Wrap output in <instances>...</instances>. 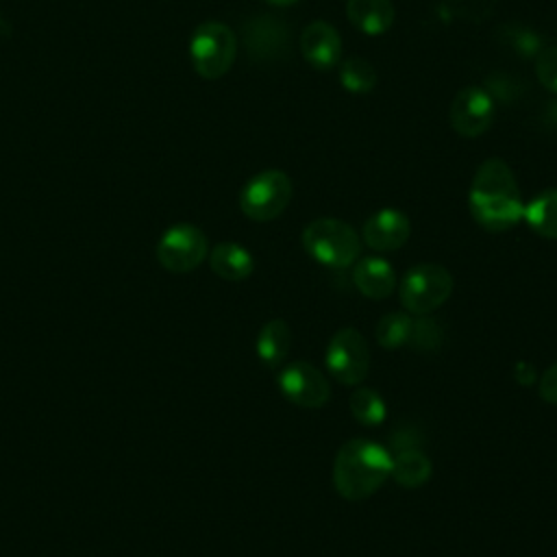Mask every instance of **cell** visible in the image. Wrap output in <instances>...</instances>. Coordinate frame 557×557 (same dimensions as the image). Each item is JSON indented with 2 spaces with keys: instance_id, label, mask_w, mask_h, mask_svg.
<instances>
[{
  "instance_id": "277c9868",
  "label": "cell",
  "mask_w": 557,
  "mask_h": 557,
  "mask_svg": "<svg viewBox=\"0 0 557 557\" xmlns=\"http://www.w3.org/2000/svg\"><path fill=\"white\" fill-rule=\"evenodd\" d=\"M455 278L440 263H418L405 272L398 285V298L407 313L429 315L453 294Z\"/></svg>"
},
{
  "instance_id": "e0dca14e",
  "label": "cell",
  "mask_w": 557,
  "mask_h": 557,
  "mask_svg": "<svg viewBox=\"0 0 557 557\" xmlns=\"http://www.w3.org/2000/svg\"><path fill=\"white\" fill-rule=\"evenodd\" d=\"M289 346H292V331L283 318H272L259 329L255 350L263 366L278 368L285 361Z\"/></svg>"
},
{
  "instance_id": "d6986e66",
  "label": "cell",
  "mask_w": 557,
  "mask_h": 557,
  "mask_svg": "<svg viewBox=\"0 0 557 557\" xmlns=\"http://www.w3.org/2000/svg\"><path fill=\"white\" fill-rule=\"evenodd\" d=\"M522 220L535 235L557 239V187L544 189L531 202H527Z\"/></svg>"
},
{
  "instance_id": "4fadbf2b",
  "label": "cell",
  "mask_w": 557,
  "mask_h": 557,
  "mask_svg": "<svg viewBox=\"0 0 557 557\" xmlns=\"http://www.w3.org/2000/svg\"><path fill=\"white\" fill-rule=\"evenodd\" d=\"M300 52L311 67L331 70L342 57L339 33L329 22L315 20L300 35Z\"/></svg>"
},
{
  "instance_id": "7402d4cb",
  "label": "cell",
  "mask_w": 557,
  "mask_h": 557,
  "mask_svg": "<svg viewBox=\"0 0 557 557\" xmlns=\"http://www.w3.org/2000/svg\"><path fill=\"white\" fill-rule=\"evenodd\" d=\"M339 83L350 94H368L376 85V70L363 57H348L339 65Z\"/></svg>"
},
{
  "instance_id": "3957f363",
  "label": "cell",
  "mask_w": 557,
  "mask_h": 557,
  "mask_svg": "<svg viewBox=\"0 0 557 557\" xmlns=\"http://www.w3.org/2000/svg\"><path fill=\"white\" fill-rule=\"evenodd\" d=\"M302 246L311 259L329 268H350L361 252L357 231L337 218H315L302 228Z\"/></svg>"
},
{
  "instance_id": "6da1fadb",
  "label": "cell",
  "mask_w": 557,
  "mask_h": 557,
  "mask_svg": "<svg viewBox=\"0 0 557 557\" xmlns=\"http://www.w3.org/2000/svg\"><path fill=\"white\" fill-rule=\"evenodd\" d=\"M468 207L479 226L492 233H503L522 222L524 202L511 168L498 159H485L472 178Z\"/></svg>"
},
{
  "instance_id": "4316f807",
  "label": "cell",
  "mask_w": 557,
  "mask_h": 557,
  "mask_svg": "<svg viewBox=\"0 0 557 557\" xmlns=\"http://www.w3.org/2000/svg\"><path fill=\"white\" fill-rule=\"evenodd\" d=\"M513 381L518 385H522V387H531L537 381L535 366L531 361H524V359L516 361V366H513Z\"/></svg>"
},
{
  "instance_id": "2e32d148",
  "label": "cell",
  "mask_w": 557,
  "mask_h": 557,
  "mask_svg": "<svg viewBox=\"0 0 557 557\" xmlns=\"http://www.w3.org/2000/svg\"><path fill=\"white\" fill-rule=\"evenodd\" d=\"M346 15L363 35H383L394 22L392 0H348Z\"/></svg>"
},
{
  "instance_id": "7c38bea8",
  "label": "cell",
  "mask_w": 557,
  "mask_h": 557,
  "mask_svg": "<svg viewBox=\"0 0 557 557\" xmlns=\"http://www.w3.org/2000/svg\"><path fill=\"white\" fill-rule=\"evenodd\" d=\"M409 235H411L409 218L403 211L392 207H385L372 213L361 228L363 242L376 252H394L403 248Z\"/></svg>"
},
{
  "instance_id": "9c48e42d",
  "label": "cell",
  "mask_w": 557,
  "mask_h": 557,
  "mask_svg": "<svg viewBox=\"0 0 557 557\" xmlns=\"http://www.w3.org/2000/svg\"><path fill=\"white\" fill-rule=\"evenodd\" d=\"M278 392L300 409H320L331 398L329 379L309 361H289L278 370Z\"/></svg>"
},
{
  "instance_id": "603a6c76",
  "label": "cell",
  "mask_w": 557,
  "mask_h": 557,
  "mask_svg": "<svg viewBox=\"0 0 557 557\" xmlns=\"http://www.w3.org/2000/svg\"><path fill=\"white\" fill-rule=\"evenodd\" d=\"M442 326L437 324V320H433L431 315H418L413 318V326H411V337L409 344L413 350L420 352H429L435 350L442 344Z\"/></svg>"
},
{
  "instance_id": "d4e9b609",
  "label": "cell",
  "mask_w": 557,
  "mask_h": 557,
  "mask_svg": "<svg viewBox=\"0 0 557 557\" xmlns=\"http://www.w3.org/2000/svg\"><path fill=\"white\" fill-rule=\"evenodd\" d=\"M455 9V13L472 20H483L492 13L496 0H448Z\"/></svg>"
},
{
  "instance_id": "44dd1931",
  "label": "cell",
  "mask_w": 557,
  "mask_h": 557,
  "mask_svg": "<svg viewBox=\"0 0 557 557\" xmlns=\"http://www.w3.org/2000/svg\"><path fill=\"white\" fill-rule=\"evenodd\" d=\"M411 326H413V318L409 313H405V311L385 313L376 322L374 339L385 350H394V348L407 346L409 337H411Z\"/></svg>"
},
{
  "instance_id": "83f0119b",
  "label": "cell",
  "mask_w": 557,
  "mask_h": 557,
  "mask_svg": "<svg viewBox=\"0 0 557 557\" xmlns=\"http://www.w3.org/2000/svg\"><path fill=\"white\" fill-rule=\"evenodd\" d=\"M270 4H278V7H287V4H294V2H298V0H268Z\"/></svg>"
},
{
  "instance_id": "9a60e30c",
  "label": "cell",
  "mask_w": 557,
  "mask_h": 557,
  "mask_svg": "<svg viewBox=\"0 0 557 557\" xmlns=\"http://www.w3.org/2000/svg\"><path fill=\"white\" fill-rule=\"evenodd\" d=\"M209 268L224 281H244L255 270V259L242 244L220 242L209 250Z\"/></svg>"
},
{
  "instance_id": "484cf974",
  "label": "cell",
  "mask_w": 557,
  "mask_h": 557,
  "mask_svg": "<svg viewBox=\"0 0 557 557\" xmlns=\"http://www.w3.org/2000/svg\"><path fill=\"white\" fill-rule=\"evenodd\" d=\"M537 394L544 403L548 405H557V361L550 363L537 381Z\"/></svg>"
},
{
  "instance_id": "ffe728a7",
  "label": "cell",
  "mask_w": 557,
  "mask_h": 557,
  "mask_svg": "<svg viewBox=\"0 0 557 557\" xmlns=\"http://www.w3.org/2000/svg\"><path fill=\"white\" fill-rule=\"evenodd\" d=\"M348 407L352 418L363 424V426H381L385 422L387 416V407L383 396L372 389V387H357L350 398H348Z\"/></svg>"
},
{
  "instance_id": "7a4b0ae2",
  "label": "cell",
  "mask_w": 557,
  "mask_h": 557,
  "mask_svg": "<svg viewBox=\"0 0 557 557\" xmlns=\"http://www.w3.org/2000/svg\"><path fill=\"white\" fill-rule=\"evenodd\" d=\"M394 455L379 442L352 437L344 442L333 461V485L346 500H366L392 476Z\"/></svg>"
},
{
  "instance_id": "30bf717a",
  "label": "cell",
  "mask_w": 557,
  "mask_h": 557,
  "mask_svg": "<svg viewBox=\"0 0 557 557\" xmlns=\"http://www.w3.org/2000/svg\"><path fill=\"white\" fill-rule=\"evenodd\" d=\"M448 117L450 126L461 137H479L494 122V100L483 87L468 85L455 94L448 109Z\"/></svg>"
},
{
  "instance_id": "52a82bcc",
  "label": "cell",
  "mask_w": 557,
  "mask_h": 557,
  "mask_svg": "<svg viewBox=\"0 0 557 557\" xmlns=\"http://www.w3.org/2000/svg\"><path fill=\"white\" fill-rule=\"evenodd\" d=\"M324 363L326 372L342 385H359L370 370V346L357 329L344 326L329 339Z\"/></svg>"
},
{
  "instance_id": "ac0fdd59",
  "label": "cell",
  "mask_w": 557,
  "mask_h": 557,
  "mask_svg": "<svg viewBox=\"0 0 557 557\" xmlns=\"http://www.w3.org/2000/svg\"><path fill=\"white\" fill-rule=\"evenodd\" d=\"M433 474L431 459L418 448H403L396 450L392 459V476L403 487H420Z\"/></svg>"
},
{
  "instance_id": "8992f818",
  "label": "cell",
  "mask_w": 557,
  "mask_h": 557,
  "mask_svg": "<svg viewBox=\"0 0 557 557\" xmlns=\"http://www.w3.org/2000/svg\"><path fill=\"white\" fill-rule=\"evenodd\" d=\"M292 200V181L281 170H263L255 174L239 191V209L255 222L278 218Z\"/></svg>"
},
{
  "instance_id": "ba28073f",
  "label": "cell",
  "mask_w": 557,
  "mask_h": 557,
  "mask_svg": "<svg viewBox=\"0 0 557 557\" xmlns=\"http://www.w3.org/2000/svg\"><path fill=\"white\" fill-rule=\"evenodd\" d=\"M154 255L168 272L187 274L207 259V235L194 224H174L159 237Z\"/></svg>"
},
{
  "instance_id": "cb8c5ba5",
  "label": "cell",
  "mask_w": 557,
  "mask_h": 557,
  "mask_svg": "<svg viewBox=\"0 0 557 557\" xmlns=\"http://www.w3.org/2000/svg\"><path fill=\"white\" fill-rule=\"evenodd\" d=\"M535 74L542 87L557 94V46L542 48L535 57Z\"/></svg>"
},
{
  "instance_id": "5b68a950",
  "label": "cell",
  "mask_w": 557,
  "mask_h": 557,
  "mask_svg": "<svg viewBox=\"0 0 557 557\" xmlns=\"http://www.w3.org/2000/svg\"><path fill=\"white\" fill-rule=\"evenodd\" d=\"M235 52V33L222 22H202L189 39V57L194 70L209 81L220 78L231 70Z\"/></svg>"
},
{
  "instance_id": "8fae6325",
  "label": "cell",
  "mask_w": 557,
  "mask_h": 557,
  "mask_svg": "<svg viewBox=\"0 0 557 557\" xmlns=\"http://www.w3.org/2000/svg\"><path fill=\"white\" fill-rule=\"evenodd\" d=\"M242 35L250 59L272 61L289 52V28L281 20L259 15L244 24Z\"/></svg>"
},
{
  "instance_id": "5bb4252c",
  "label": "cell",
  "mask_w": 557,
  "mask_h": 557,
  "mask_svg": "<svg viewBox=\"0 0 557 557\" xmlns=\"http://www.w3.org/2000/svg\"><path fill=\"white\" fill-rule=\"evenodd\" d=\"M355 287L372 300H383L396 289V272L383 257H361L352 268Z\"/></svg>"
}]
</instances>
